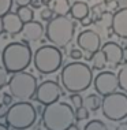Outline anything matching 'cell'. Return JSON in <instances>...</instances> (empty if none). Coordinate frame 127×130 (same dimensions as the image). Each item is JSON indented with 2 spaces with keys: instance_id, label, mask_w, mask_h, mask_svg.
Here are the masks:
<instances>
[{
  "instance_id": "cell-1",
  "label": "cell",
  "mask_w": 127,
  "mask_h": 130,
  "mask_svg": "<svg viewBox=\"0 0 127 130\" xmlns=\"http://www.w3.org/2000/svg\"><path fill=\"white\" fill-rule=\"evenodd\" d=\"M63 88L70 93H82L89 89L93 82V70L86 63L71 62L63 67L60 73Z\"/></svg>"
},
{
  "instance_id": "cell-2",
  "label": "cell",
  "mask_w": 127,
  "mask_h": 130,
  "mask_svg": "<svg viewBox=\"0 0 127 130\" xmlns=\"http://www.w3.org/2000/svg\"><path fill=\"white\" fill-rule=\"evenodd\" d=\"M41 117L47 130H67L77 121L74 108L68 103L59 100L44 105Z\"/></svg>"
},
{
  "instance_id": "cell-3",
  "label": "cell",
  "mask_w": 127,
  "mask_h": 130,
  "mask_svg": "<svg viewBox=\"0 0 127 130\" xmlns=\"http://www.w3.org/2000/svg\"><path fill=\"white\" fill-rule=\"evenodd\" d=\"M33 60L30 47L25 41H11L2 51V63L10 73L23 71Z\"/></svg>"
},
{
  "instance_id": "cell-4",
  "label": "cell",
  "mask_w": 127,
  "mask_h": 130,
  "mask_svg": "<svg viewBox=\"0 0 127 130\" xmlns=\"http://www.w3.org/2000/svg\"><path fill=\"white\" fill-rule=\"evenodd\" d=\"M74 34H75V23L67 15H56L49 22H47L45 26V38L60 50L66 48L71 43Z\"/></svg>"
},
{
  "instance_id": "cell-5",
  "label": "cell",
  "mask_w": 127,
  "mask_h": 130,
  "mask_svg": "<svg viewBox=\"0 0 127 130\" xmlns=\"http://www.w3.org/2000/svg\"><path fill=\"white\" fill-rule=\"evenodd\" d=\"M37 111L29 101H18L8 107L6 123L15 130H27L36 123Z\"/></svg>"
},
{
  "instance_id": "cell-6",
  "label": "cell",
  "mask_w": 127,
  "mask_h": 130,
  "mask_svg": "<svg viewBox=\"0 0 127 130\" xmlns=\"http://www.w3.org/2000/svg\"><path fill=\"white\" fill-rule=\"evenodd\" d=\"M37 78L27 71L12 73L8 81V90L18 101H30L37 93Z\"/></svg>"
},
{
  "instance_id": "cell-7",
  "label": "cell",
  "mask_w": 127,
  "mask_h": 130,
  "mask_svg": "<svg viewBox=\"0 0 127 130\" xmlns=\"http://www.w3.org/2000/svg\"><path fill=\"white\" fill-rule=\"evenodd\" d=\"M63 54L56 45H41L33 54V64L41 74H52L62 67Z\"/></svg>"
},
{
  "instance_id": "cell-8",
  "label": "cell",
  "mask_w": 127,
  "mask_h": 130,
  "mask_svg": "<svg viewBox=\"0 0 127 130\" xmlns=\"http://www.w3.org/2000/svg\"><path fill=\"white\" fill-rule=\"evenodd\" d=\"M101 111L107 119L112 122H120L127 119V93L115 92L103 97Z\"/></svg>"
},
{
  "instance_id": "cell-9",
  "label": "cell",
  "mask_w": 127,
  "mask_h": 130,
  "mask_svg": "<svg viewBox=\"0 0 127 130\" xmlns=\"http://www.w3.org/2000/svg\"><path fill=\"white\" fill-rule=\"evenodd\" d=\"M94 89L100 96H108L115 93L119 88V78L114 71H101L93 81Z\"/></svg>"
},
{
  "instance_id": "cell-10",
  "label": "cell",
  "mask_w": 127,
  "mask_h": 130,
  "mask_svg": "<svg viewBox=\"0 0 127 130\" xmlns=\"http://www.w3.org/2000/svg\"><path fill=\"white\" fill-rule=\"evenodd\" d=\"M62 94V88L58 82L55 81H44L41 82L37 88V93H36V99L40 104L42 105H47V104H51L53 101H58L59 97Z\"/></svg>"
},
{
  "instance_id": "cell-11",
  "label": "cell",
  "mask_w": 127,
  "mask_h": 130,
  "mask_svg": "<svg viewBox=\"0 0 127 130\" xmlns=\"http://www.w3.org/2000/svg\"><path fill=\"white\" fill-rule=\"evenodd\" d=\"M77 45L82 51L87 52V55H89L87 56V60H89L90 56L94 52L101 50V37L94 30H90V29L82 30L78 34V37H77Z\"/></svg>"
},
{
  "instance_id": "cell-12",
  "label": "cell",
  "mask_w": 127,
  "mask_h": 130,
  "mask_svg": "<svg viewBox=\"0 0 127 130\" xmlns=\"http://www.w3.org/2000/svg\"><path fill=\"white\" fill-rule=\"evenodd\" d=\"M101 50L105 52L107 55V60L111 64L112 70L119 67L123 62V48L119 45L118 43H114V41H108V43L103 44Z\"/></svg>"
},
{
  "instance_id": "cell-13",
  "label": "cell",
  "mask_w": 127,
  "mask_h": 130,
  "mask_svg": "<svg viewBox=\"0 0 127 130\" xmlns=\"http://www.w3.org/2000/svg\"><path fill=\"white\" fill-rule=\"evenodd\" d=\"M45 34V27L37 21H30L23 25L22 29V38L25 43H37L38 40Z\"/></svg>"
},
{
  "instance_id": "cell-14",
  "label": "cell",
  "mask_w": 127,
  "mask_h": 130,
  "mask_svg": "<svg viewBox=\"0 0 127 130\" xmlns=\"http://www.w3.org/2000/svg\"><path fill=\"white\" fill-rule=\"evenodd\" d=\"M112 30L118 37L127 40V8H119L114 14Z\"/></svg>"
},
{
  "instance_id": "cell-15",
  "label": "cell",
  "mask_w": 127,
  "mask_h": 130,
  "mask_svg": "<svg viewBox=\"0 0 127 130\" xmlns=\"http://www.w3.org/2000/svg\"><path fill=\"white\" fill-rule=\"evenodd\" d=\"M3 25H4V31L11 36H15L18 33H22L23 25L25 22L21 19V17L16 12H11L10 11L8 14H6L3 17Z\"/></svg>"
},
{
  "instance_id": "cell-16",
  "label": "cell",
  "mask_w": 127,
  "mask_h": 130,
  "mask_svg": "<svg viewBox=\"0 0 127 130\" xmlns=\"http://www.w3.org/2000/svg\"><path fill=\"white\" fill-rule=\"evenodd\" d=\"M70 14H71V17L74 19L81 21V19H83L85 17H87L90 14V7L85 2H75V3L71 4Z\"/></svg>"
},
{
  "instance_id": "cell-17",
  "label": "cell",
  "mask_w": 127,
  "mask_h": 130,
  "mask_svg": "<svg viewBox=\"0 0 127 130\" xmlns=\"http://www.w3.org/2000/svg\"><path fill=\"white\" fill-rule=\"evenodd\" d=\"M89 60L92 62V67H93L94 70H104L105 67H107V55H105V52L103 50L94 52L93 55L90 56Z\"/></svg>"
},
{
  "instance_id": "cell-18",
  "label": "cell",
  "mask_w": 127,
  "mask_h": 130,
  "mask_svg": "<svg viewBox=\"0 0 127 130\" xmlns=\"http://www.w3.org/2000/svg\"><path fill=\"white\" fill-rule=\"evenodd\" d=\"M51 8L53 10L56 15H67L71 10V6L68 0H53Z\"/></svg>"
},
{
  "instance_id": "cell-19",
  "label": "cell",
  "mask_w": 127,
  "mask_h": 130,
  "mask_svg": "<svg viewBox=\"0 0 127 130\" xmlns=\"http://www.w3.org/2000/svg\"><path fill=\"white\" fill-rule=\"evenodd\" d=\"M101 103H103V99L100 97V94H89V96L85 97V105L87 107L89 111H97L98 108H101Z\"/></svg>"
},
{
  "instance_id": "cell-20",
  "label": "cell",
  "mask_w": 127,
  "mask_h": 130,
  "mask_svg": "<svg viewBox=\"0 0 127 130\" xmlns=\"http://www.w3.org/2000/svg\"><path fill=\"white\" fill-rule=\"evenodd\" d=\"M16 14L21 17V19L25 23L26 22H30V21L34 19V11H33V7L31 6H22V7H18L16 10Z\"/></svg>"
},
{
  "instance_id": "cell-21",
  "label": "cell",
  "mask_w": 127,
  "mask_h": 130,
  "mask_svg": "<svg viewBox=\"0 0 127 130\" xmlns=\"http://www.w3.org/2000/svg\"><path fill=\"white\" fill-rule=\"evenodd\" d=\"M112 23H114V14H111L109 11H104L97 25H100V27H104V29H112Z\"/></svg>"
},
{
  "instance_id": "cell-22",
  "label": "cell",
  "mask_w": 127,
  "mask_h": 130,
  "mask_svg": "<svg viewBox=\"0 0 127 130\" xmlns=\"http://www.w3.org/2000/svg\"><path fill=\"white\" fill-rule=\"evenodd\" d=\"M118 78H119V88L123 92L127 93V64L119 70L118 73Z\"/></svg>"
},
{
  "instance_id": "cell-23",
  "label": "cell",
  "mask_w": 127,
  "mask_h": 130,
  "mask_svg": "<svg viewBox=\"0 0 127 130\" xmlns=\"http://www.w3.org/2000/svg\"><path fill=\"white\" fill-rule=\"evenodd\" d=\"M103 14H104L103 4H94L90 8V14H89V15L92 17V19H93V23H98V21L101 19Z\"/></svg>"
},
{
  "instance_id": "cell-24",
  "label": "cell",
  "mask_w": 127,
  "mask_h": 130,
  "mask_svg": "<svg viewBox=\"0 0 127 130\" xmlns=\"http://www.w3.org/2000/svg\"><path fill=\"white\" fill-rule=\"evenodd\" d=\"M83 130H108V129L104 122L98 121V119H93V121H89L85 125Z\"/></svg>"
},
{
  "instance_id": "cell-25",
  "label": "cell",
  "mask_w": 127,
  "mask_h": 130,
  "mask_svg": "<svg viewBox=\"0 0 127 130\" xmlns=\"http://www.w3.org/2000/svg\"><path fill=\"white\" fill-rule=\"evenodd\" d=\"M10 71L7 70L4 66H0V89H3L4 86H8V81H10Z\"/></svg>"
},
{
  "instance_id": "cell-26",
  "label": "cell",
  "mask_w": 127,
  "mask_h": 130,
  "mask_svg": "<svg viewBox=\"0 0 127 130\" xmlns=\"http://www.w3.org/2000/svg\"><path fill=\"white\" fill-rule=\"evenodd\" d=\"M14 0H0V17H4L12 8Z\"/></svg>"
},
{
  "instance_id": "cell-27",
  "label": "cell",
  "mask_w": 127,
  "mask_h": 130,
  "mask_svg": "<svg viewBox=\"0 0 127 130\" xmlns=\"http://www.w3.org/2000/svg\"><path fill=\"white\" fill-rule=\"evenodd\" d=\"M89 110H87V107L86 105H82V107H79V108H75V118H77V121H85V119H87L89 118Z\"/></svg>"
},
{
  "instance_id": "cell-28",
  "label": "cell",
  "mask_w": 127,
  "mask_h": 130,
  "mask_svg": "<svg viewBox=\"0 0 127 130\" xmlns=\"http://www.w3.org/2000/svg\"><path fill=\"white\" fill-rule=\"evenodd\" d=\"M70 101L72 103V105L75 108H79V107H82V105H83L85 99H82L81 93H71V94H70Z\"/></svg>"
},
{
  "instance_id": "cell-29",
  "label": "cell",
  "mask_w": 127,
  "mask_h": 130,
  "mask_svg": "<svg viewBox=\"0 0 127 130\" xmlns=\"http://www.w3.org/2000/svg\"><path fill=\"white\" fill-rule=\"evenodd\" d=\"M53 10L52 8H49V7L47 6L45 8H42L41 10V14H40V17H41V19L42 21H45V22H49L52 18H53Z\"/></svg>"
},
{
  "instance_id": "cell-30",
  "label": "cell",
  "mask_w": 127,
  "mask_h": 130,
  "mask_svg": "<svg viewBox=\"0 0 127 130\" xmlns=\"http://www.w3.org/2000/svg\"><path fill=\"white\" fill-rule=\"evenodd\" d=\"M10 40H11V34L6 33V31L0 34V48H6L7 45L11 43Z\"/></svg>"
},
{
  "instance_id": "cell-31",
  "label": "cell",
  "mask_w": 127,
  "mask_h": 130,
  "mask_svg": "<svg viewBox=\"0 0 127 130\" xmlns=\"http://www.w3.org/2000/svg\"><path fill=\"white\" fill-rule=\"evenodd\" d=\"M70 56H71V59H82L83 52L81 48H72V50L70 51Z\"/></svg>"
},
{
  "instance_id": "cell-32",
  "label": "cell",
  "mask_w": 127,
  "mask_h": 130,
  "mask_svg": "<svg viewBox=\"0 0 127 130\" xmlns=\"http://www.w3.org/2000/svg\"><path fill=\"white\" fill-rule=\"evenodd\" d=\"M12 100H14V97H12V94L11 93H4L3 94V103H4L6 105H12Z\"/></svg>"
},
{
  "instance_id": "cell-33",
  "label": "cell",
  "mask_w": 127,
  "mask_h": 130,
  "mask_svg": "<svg viewBox=\"0 0 127 130\" xmlns=\"http://www.w3.org/2000/svg\"><path fill=\"white\" fill-rule=\"evenodd\" d=\"M79 22H81V25H82V26H90L92 23H93V19H92L90 15H87V17H85L83 19H81Z\"/></svg>"
},
{
  "instance_id": "cell-34",
  "label": "cell",
  "mask_w": 127,
  "mask_h": 130,
  "mask_svg": "<svg viewBox=\"0 0 127 130\" xmlns=\"http://www.w3.org/2000/svg\"><path fill=\"white\" fill-rule=\"evenodd\" d=\"M8 105H6L4 103H2L0 104V119L2 118H6V115H7V112H8Z\"/></svg>"
},
{
  "instance_id": "cell-35",
  "label": "cell",
  "mask_w": 127,
  "mask_h": 130,
  "mask_svg": "<svg viewBox=\"0 0 127 130\" xmlns=\"http://www.w3.org/2000/svg\"><path fill=\"white\" fill-rule=\"evenodd\" d=\"M33 0H14V4H16L18 7H22V6H30Z\"/></svg>"
},
{
  "instance_id": "cell-36",
  "label": "cell",
  "mask_w": 127,
  "mask_h": 130,
  "mask_svg": "<svg viewBox=\"0 0 127 130\" xmlns=\"http://www.w3.org/2000/svg\"><path fill=\"white\" fill-rule=\"evenodd\" d=\"M44 4V3L41 2V0H33V2H31V7H33L34 10H38V8H41V6Z\"/></svg>"
},
{
  "instance_id": "cell-37",
  "label": "cell",
  "mask_w": 127,
  "mask_h": 130,
  "mask_svg": "<svg viewBox=\"0 0 127 130\" xmlns=\"http://www.w3.org/2000/svg\"><path fill=\"white\" fill-rule=\"evenodd\" d=\"M115 3L120 8H127V0H115Z\"/></svg>"
},
{
  "instance_id": "cell-38",
  "label": "cell",
  "mask_w": 127,
  "mask_h": 130,
  "mask_svg": "<svg viewBox=\"0 0 127 130\" xmlns=\"http://www.w3.org/2000/svg\"><path fill=\"white\" fill-rule=\"evenodd\" d=\"M123 62L127 64V45L123 48Z\"/></svg>"
},
{
  "instance_id": "cell-39",
  "label": "cell",
  "mask_w": 127,
  "mask_h": 130,
  "mask_svg": "<svg viewBox=\"0 0 127 130\" xmlns=\"http://www.w3.org/2000/svg\"><path fill=\"white\" fill-rule=\"evenodd\" d=\"M4 33V25H3V17H0V34Z\"/></svg>"
},
{
  "instance_id": "cell-40",
  "label": "cell",
  "mask_w": 127,
  "mask_h": 130,
  "mask_svg": "<svg viewBox=\"0 0 127 130\" xmlns=\"http://www.w3.org/2000/svg\"><path fill=\"white\" fill-rule=\"evenodd\" d=\"M0 130H10L8 129V125H4V123H0Z\"/></svg>"
},
{
  "instance_id": "cell-41",
  "label": "cell",
  "mask_w": 127,
  "mask_h": 130,
  "mask_svg": "<svg viewBox=\"0 0 127 130\" xmlns=\"http://www.w3.org/2000/svg\"><path fill=\"white\" fill-rule=\"evenodd\" d=\"M67 130H79V127H78V126H77L75 123H74L72 126H70V127L67 129Z\"/></svg>"
},
{
  "instance_id": "cell-42",
  "label": "cell",
  "mask_w": 127,
  "mask_h": 130,
  "mask_svg": "<svg viewBox=\"0 0 127 130\" xmlns=\"http://www.w3.org/2000/svg\"><path fill=\"white\" fill-rule=\"evenodd\" d=\"M112 3H115V0H104V4H108V6H111Z\"/></svg>"
},
{
  "instance_id": "cell-43",
  "label": "cell",
  "mask_w": 127,
  "mask_h": 130,
  "mask_svg": "<svg viewBox=\"0 0 127 130\" xmlns=\"http://www.w3.org/2000/svg\"><path fill=\"white\" fill-rule=\"evenodd\" d=\"M41 2H42V3H44V4H45V6H48V4H49V3H51V2H53V0H41Z\"/></svg>"
},
{
  "instance_id": "cell-44",
  "label": "cell",
  "mask_w": 127,
  "mask_h": 130,
  "mask_svg": "<svg viewBox=\"0 0 127 130\" xmlns=\"http://www.w3.org/2000/svg\"><path fill=\"white\" fill-rule=\"evenodd\" d=\"M12 130H15V129H12Z\"/></svg>"
}]
</instances>
